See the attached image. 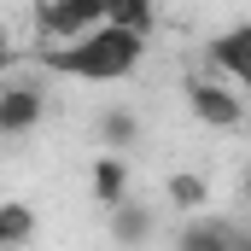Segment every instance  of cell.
<instances>
[{
  "instance_id": "obj_1",
  "label": "cell",
  "mask_w": 251,
  "mask_h": 251,
  "mask_svg": "<svg viewBox=\"0 0 251 251\" xmlns=\"http://www.w3.org/2000/svg\"><path fill=\"white\" fill-rule=\"evenodd\" d=\"M146 53V35L134 29H117V24H100L88 29L82 41H59V47H41L35 53V70L47 76H76V82H123L128 70Z\"/></svg>"
},
{
  "instance_id": "obj_2",
  "label": "cell",
  "mask_w": 251,
  "mask_h": 251,
  "mask_svg": "<svg viewBox=\"0 0 251 251\" xmlns=\"http://www.w3.org/2000/svg\"><path fill=\"white\" fill-rule=\"evenodd\" d=\"M181 94H187V111H193L204 128H222V134H228V128H246V123H251L246 88L228 82V76H216V70H210V76H187Z\"/></svg>"
},
{
  "instance_id": "obj_3",
  "label": "cell",
  "mask_w": 251,
  "mask_h": 251,
  "mask_svg": "<svg viewBox=\"0 0 251 251\" xmlns=\"http://www.w3.org/2000/svg\"><path fill=\"white\" fill-rule=\"evenodd\" d=\"M47 76V70H41ZM41 76H29V70H12L6 82H0V134L6 140H24L29 128L47 117V82Z\"/></svg>"
},
{
  "instance_id": "obj_4",
  "label": "cell",
  "mask_w": 251,
  "mask_h": 251,
  "mask_svg": "<svg viewBox=\"0 0 251 251\" xmlns=\"http://www.w3.org/2000/svg\"><path fill=\"white\" fill-rule=\"evenodd\" d=\"M111 12V0H47L41 6V47H59V41H82L88 29H100Z\"/></svg>"
},
{
  "instance_id": "obj_5",
  "label": "cell",
  "mask_w": 251,
  "mask_h": 251,
  "mask_svg": "<svg viewBox=\"0 0 251 251\" xmlns=\"http://www.w3.org/2000/svg\"><path fill=\"white\" fill-rule=\"evenodd\" d=\"M204 64L216 70V76H228V82H240L251 100V24H234V29H216L210 41H204Z\"/></svg>"
},
{
  "instance_id": "obj_6",
  "label": "cell",
  "mask_w": 251,
  "mask_h": 251,
  "mask_svg": "<svg viewBox=\"0 0 251 251\" xmlns=\"http://www.w3.org/2000/svg\"><path fill=\"white\" fill-rule=\"evenodd\" d=\"M88 193L100 210H117L123 199H134V170H128V152H94L88 164Z\"/></svg>"
},
{
  "instance_id": "obj_7",
  "label": "cell",
  "mask_w": 251,
  "mask_h": 251,
  "mask_svg": "<svg viewBox=\"0 0 251 251\" xmlns=\"http://www.w3.org/2000/svg\"><path fill=\"white\" fill-rule=\"evenodd\" d=\"M105 234H111V246L134 251V246H146V240L158 234V210L140 204V199H123L117 210H105Z\"/></svg>"
},
{
  "instance_id": "obj_8",
  "label": "cell",
  "mask_w": 251,
  "mask_h": 251,
  "mask_svg": "<svg viewBox=\"0 0 251 251\" xmlns=\"http://www.w3.org/2000/svg\"><path fill=\"white\" fill-rule=\"evenodd\" d=\"M164 204L181 210V216H204V204H210V181H204L199 170H170V176H164Z\"/></svg>"
},
{
  "instance_id": "obj_9",
  "label": "cell",
  "mask_w": 251,
  "mask_h": 251,
  "mask_svg": "<svg viewBox=\"0 0 251 251\" xmlns=\"http://www.w3.org/2000/svg\"><path fill=\"white\" fill-rule=\"evenodd\" d=\"M234 222H216V216H187L181 234H176V251H234Z\"/></svg>"
},
{
  "instance_id": "obj_10",
  "label": "cell",
  "mask_w": 251,
  "mask_h": 251,
  "mask_svg": "<svg viewBox=\"0 0 251 251\" xmlns=\"http://www.w3.org/2000/svg\"><path fill=\"white\" fill-rule=\"evenodd\" d=\"M94 140H100L105 152H128V146L140 140V111H128V105H105V111L94 117Z\"/></svg>"
},
{
  "instance_id": "obj_11",
  "label": "cell",
  "mask_w": 251,
  "mask_h": 251,
  "mask_svg": "<svg viewBox=\"0 0 251 251\" xmlns=\"http://www.w3.org/2000/svg\"><path fill=\"white\" fill-rule=\"evenodd\" d=\"M35 228H41L35 222V204H24V199H6L0 204V246L6 251H24L35 240Z\"/></svg>"
},
{
  "instance_id": "obj_12",
  "label": "cell",
  "mask_w": 251,
  "mask_h": 251,
  "mask_svg": "<svg viewBox=\"0 0 251 251\" xmlns=\"http://www.w3.org/2000/svg\"><path fill=\"white\" fill-rule=\"evenodd\" d=\"M105 24H117V29H134V35H152V29H158V0H111Z\"/></svg>"
},
{
  "instance_id": "obj_13",
  "label": "cell",
  "mask_w": 251,
  "mask_h": 251,
  "mask_svg": "<svg viewBox=\"0 0 251 251\" xmlns=\"http://www.w3.org/2000/svg\"><path fill=\"white\" fill-rule=\"evenodd\" d=\"M234 251H251V234H246V228H240V234H234Z\"/></svg>"
},
{
  "instance_id": "obj_14",
  "label": "cell",
  "mask_w": 251,
  "mask_h": 251,
  "mask_svg": "<svg viewBox=\"0 0 251 251\" xmlns=\"http://www.w3.org/2000/svg\"><path fill=\"white\" fill-rule=\"evenodd\" d=\"M246 210H251V164H246Z\"/></svg>"
}]
</instances>
